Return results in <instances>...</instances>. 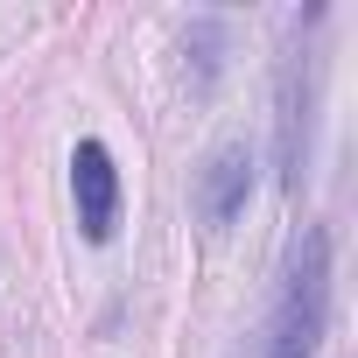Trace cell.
Masks as SVG:
<instances>
[{
	"label": "cell",
	"instance_id": "obj_3",
	"mask_svg": "<svg viewBox=\"0 0 358 358\" xmlns=\"http://www.w3.org/2000/svg\"><path fill=\"white\" fill-rule=\"evenodd\" d=\"M71 190H78V225H85V239L106 246V239L120 232V169H113V155H106L99 141H78V155H71Z\"/></svg>",
	"mask_w": 358,
	"mask_h": 358
},
{
	"label": "cell",
	"instance_id": "obj_2",
	"mask_svg": "<svg viewBox=\"0 0 358 358\" xmlns=\"http://www.w3.org/2000/svg\"><path fill=\"white\" fill-rule=\"evenodd\" d=\"M309 106H316V57L288 50V64H281V120H274L281 183L288 190H302V176H309Z\"/></svg>",
	"mask_w": 358,
	"mask_h": 358
},
{
	"label": "cell",
	"instance_id": "obj_4",
	"mask_svg": "<svg viewBox=\"0 0 358 358\" xmlns=\"http://www.w3.org/2000/svg\"><path fill=\"white\" fill-rule=\"evenodd\" d=\"M246 190H253V155L232 141V148H218V155L204 162V176H197V211H204L211 225H232V218L246 211Z\"/></svg>",
	"mask_w": 358,
	"mask_h": 358
},
{
	"label": "cell",
	"instance_id": "obj_1",
	"mask_svg": "<svg viewBox=\"0 0 358 358\" xmlns=\"http://www.w3.org/2000/svg\"><path fill=\"white\" fill-rule=\"evenodd\" d=\"M323 316H330V239L309 225L295 239V253H288V281H281V302H274L267 358H316Z\"/></svg>",
	"mask_w": 358,
	"mask_h": 358
}]
</instances>
